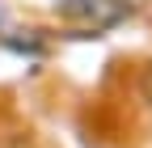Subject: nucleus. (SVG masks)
<instances>
[{"label":"nucleus","instance_id":"1","mask_svg":"<svg viewBox=\"0 0 152 148\" xmlns=\"http://www.w3.org/2000/svg\"><path fill=\"white\" fill-rule=\"evenodd\" d=\"M123 13H127V0H68L59 9L64 21L85 26V30H106V26L118 21Z\"/></svg>","mask_w":152,"mask_h":148}]
</instances>
